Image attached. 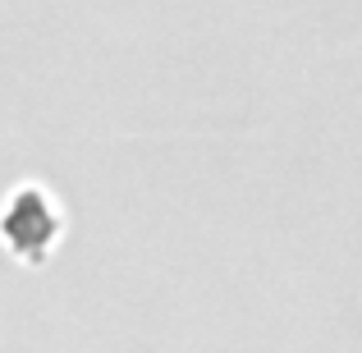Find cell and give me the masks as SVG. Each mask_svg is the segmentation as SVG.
I'll list each match as a JSON object with an SVG mask.
<instances>
[{
    "label": "cell",
    "instance_id": "1",
    "mask_svg": "<svg viewBox=\"0 0 362 353\" xmlns=\"http://www.w3.org/2000/svg\"><path fill=\"white\" fill-rule=\"evenodd\" d=\"M0 238H5L9 257L23 266H42L51 262V253L64 238V216L55 207V197L37 184L14 188V197L0 212Z\"/></svg>",
    "mask_w": 362,
    "mask_h": 353
}]
</instances>
